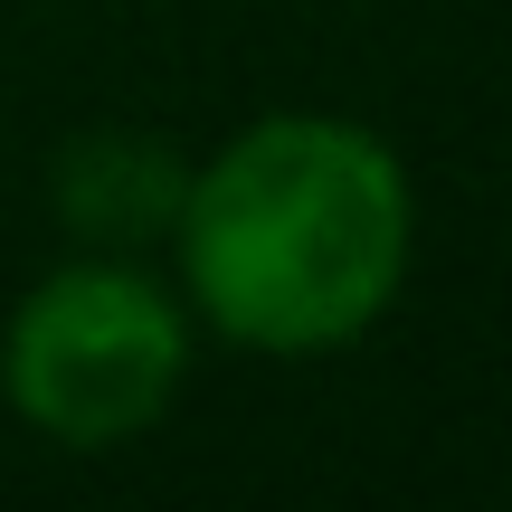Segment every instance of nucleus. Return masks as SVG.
<instances>
[{"mask_svg":"<svg viewBox=\"0 0 512 512\" xmlns=\"http://www.w3.org/2000/svg\"><path fill=\"white\" fill-rule=\"evenodd\" d=\"M171 247L190 313L219 342L304 361L361 342L399 304L418 256V190L370 124L266 114L181 181Z\"/></svg>","mask_w":512,"mask_h":512,"instance_id":"obj_1","label":"nucleus"},{"mask_svg":"<svg viewBox=\"0 0 512 512\" xmlns=\"http://www.w3.org/2000/svg\"><path fill=\"white\" fill-rule=\"evenodd\" d=\"M190 380V304L124 256H76L29 285L0 332V399L67 456H105L162 427Z\"/></svg>","mask_w":512,"mask_h":512,"instance_id":"obj_2","label":"nucleus"},{"mask_svg":"<svg viewBox=\"0 0 512 512\" xmlns=\"http://www.w3.org/2000/svg\"><path fill=\"white\" fill-rule=\"evenodd\" d=\"M181 181L190 171L171 162L162 143H86L67 162V219L86 228V238H143L152 219H171L181 209Z\"/></svg>","mask_w":512,"mask_h":512,"instance_id":"obj_3","label":"nucleus"}]
</instances>
